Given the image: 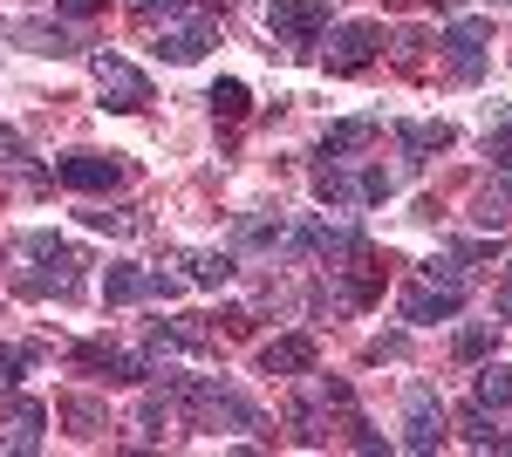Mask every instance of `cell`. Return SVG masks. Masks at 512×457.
Instances as JSON below:
<instances>
[{
    "label": "cell",
    "mask_w": 512,
    "mask_h": 457,
    "mask_svg": "<svg viewBox=\"0 0 512 457\" xmlns=\"http://www.w3.org/2000/svg\"><path fill=\"white\" fill-rule=\"evenodd\" d=\"M212 110L226 116V123H239V116L253 110V96H246V82H233V76H226V82H212Z\"/></svg>",
    "instance_id": "d4e9b609"
},
{
    "label": "cell",
    "mask_w": 512,
    "mask_h": 457,
    "mask_svg": "<svg viewBox=\"0 0 512 457\" xmlns=\"http://www.w3.org/2000/svg\"><path fill=\"white\" fill-rule=\"evenodd\" d=\"M21 157H28V137L14 123H0V164H21Z\"/></svg>",
    "instance_id": "f546056e"
},
{
    "label": "cell",
    "mask_w": 512,
    "mask_h": 457,
    "mask_svg": "<svg viewBox=\"0 0 512 457\" xmlns=\"http://www.w3.org/2000/svg\"><path fill=\"white\" fill-rule=\"evenodd\" d=\"M164 417H171V410H164V396H144V410H137V423H144L151 437H164Z\"/></svg>",
    "instance_id": "4dcf8cb0"
},
{
    "label": "cell",
    "mask_w": 512,
    "mask_h": 457,
    "mask_svg": "<svg viewBox=\"0 0 512 457\" xmlns=\"http://www.w3.org/2000/svg\"><path fill=\"white\" fill-rule=\"evenodd\" d=\"M458 307H465V287L424 280V287H410V294H403V321H410V328H431V321H451Z\"/></svg>",
    "instance_id": "30bf717a"
},
{
    "label": "cell",
    "mask_w": 512,
    "mask_h": 457,
    "mask_svg": "<svg viewBox=\"0 0 512 457\" xmlns=\"http://www.w3.org/2000/svg\"><path fill=\"white\" fill-rule=\"evenodd\" d=\"M485 41H492V21H451V28H444V41H437V48H444V62H451V76L458 82H478L485 76Z\"/></svg>",
    "instance_id": "8992f818"
},
{
    "label": "cell",
    "mask_w": 512,
    "mask_h": 457,
    "mask_svg": "<svg viewBox=\"0 0 512 457\" xmlns=\"http://www.w3.org/2000/svg\"><path fill=\"white\" fill-rule=\"evenodd\" d=\"M178 273H144V267H110L103 273V301L130 307V301H178Z\"/></svg>",
    "instance_id": "5b68a950"
},
{
    "label": "cell",
    "mask_w": 512,
    "mask_h": 457,
    "mask_svg": "<svg viewBox=\"0 0 512 457\" xmlns=\"http://www.w3.org/2000/svg\"><path fill=\"white\" fill-rule=\"evenodd\" d=\"M89 76H96L103 110H123V116L151 110V76H144V69H130L117 48H96V55H89Z\"/></svg>",
    "instance_id": "7a4b0ae2"
},
{
    "label": "cell",
    "mask_w": 512,
    "mask_h": 457,
    "mask_svg": "<svg viewBox=\"0 0 512 457\" xmlns=\"http://www.w3.org/2000/svg\"><path fill=\"white\" fill-rule=\"evenodd\" d=\"M383 137V123L376 116H349V123H328V137H321V157H349V151H369Z\"/></svg>",
    "instance_id": "4fadbf2b"
},
{
    "label": "cell",
    "mask_w": 512,
    "mask_h": 457,
    "mask_svg": "<svg viewBox=\"0 0 512 457\" xmlns=\"http://www.w3.org/2000/svg\"><path fill=\"white\" fill-rule=\"evenodd\" d=\"M492 417H499V410H485V403H472V410L458 417V430H465V444H472V451H512V437Z\"/></svg>",
    "instance_id": "2e32d148"
},
{
    "label": "cell",
    "mask_w": 512,
    "mask_h": 457,
    "mask_svg": "<svg viewBox=\"0 0 512 457\" xmlns=\"http://www.w3.org/2000/svg\"><path fill=\"white\" fill-rule=\"evenodd\" d=\"M458 362H485V355H492V348H499V328H492V321H472V328H458Z\"/></svg>",
    "instance_id": "7402d4cb"
},
{
    "label": "cell",
    "mask_w": 512,
    "mask_h": 457,
    "mask_svg": "<svg viewBox=\"0 0 512 457\" xmlns=\"http://www.w3.org/2000/svg\"><path fill=\"white\" fill-rule=\"evenodd\" d=\"M396 144H403V151H417V157L451 151V123H396Z\"/></svg>",
    "instance_id": "d6986e66"
},
{
    "label": "cell",
    "mask_w": 512,
    "mask_h": 457,
    "mask_svg": "<svg viewBox=\"0 0 512 457\" xmlns=\"http://www.w3.org/2000/svg\"><path fill=\"white\" fill-rule=\"evenodd\" d=\"M130 7H137V14H144V21H178V14H185V0H130Z\"/></svg>",
    "instance_id": "83f0119b"
},
{
    "label": "cell",
    "mask_w": 512,
    "mask_h": 457,
    "mask_svg": "<svg viewBox=\"0 0 512 457\" xmlns=\"http://www.w3.org/2000/svg\"><path fill=\"white\" fill-rule=\"evenodd\" d=\"M308 185H315V198H321V205H362V198H355V178L342 171V164H335V157H321Z\"/></svg>",
    "instance_id": "ac0fdd59"
},
{
    "label": "cell",
    "mask_w": 512,
    "mask_h": 457,
    "mask_svg": "<svg viewBox=\"0 0 512 457\" xmlns=\"http://www.w3.org/2000/svg\"><path fill=\"white\" fill-rule=\"evenodd\" d=\"M55 178H62L69 191H117L123 164L103 157V151H69V157H55Z\"/></svg>",
    "instance_id": "ba28073f"
},
{
    "label": "cell",
    "mask_w": 512,
    "mask_h": 457,
    "mask_svg": "<svg viewBox=\"0 0 512 457\" xmlns=\"http://www.w3.org/2000/svg\"><path fill=\"white\" fill-rule=\"evenodd\" d=\"M103 7H110V0H55L62 21H89V14H103Z\"/></svg>",
    "instance_id": "1f68e13d"
},
{
    "label": "cell",
    "mask_w": 512,
    "mask_h": 457,
    "mask_svg": "<svg viewBox=\"0 0 512 457\" xmlns=\"http://www.w3.org/2000/svg\"><path fill=\"white\" fill-rule=\"evenodd\" d=\"M355 198H362V205L390 198V171H362V178H355Z\"/></svg>",
    "instance_id": "f1b7e54d"
},
{
    "label": "cell",
    "mask_w": 512,
    "mask_h": 457,
    "mask_svg": "<svg viewBox=\"0 0 512 457\" xmlns=\"http://www.w3.org/2000/svg\"><path fill=\"white\" fill-rule=\"evenodd\" d=\"M403 355V335H383V342H369V362H396Z\"/></svg>",
    "instance_id": "d6a6232c"
},
{
    "label": "cell",
    "mask_w": 512,
    "mask_h": 457,
    "mask_svg": "<svg viewBox=\"0 0 512 457\" xmlns=\"http://www.w3.org/2000/svg\"><path fill=\"white\" fill-rule=\"evenodd\" d=\"M472 219L485 232H499V226H512V171H499V185H485L472 198Z\"/></svg>",
    "instance_id": "9a60e30c"
},
{
    "label": "cell",
    "mask_w": 512,
    "mask_h": 457,
    "mask_svg": "<svg viewBox=\"0 0 512 457\" xmlns=\"http://www.w3.org/2000/svg\"><path fill=\"white\" fill-rule=\"evenodd\" d=\"M267 28H274L287 48H315L328 35V0H274L267 7Z\"/></svg>",
    "instance_id": "277c9868"
},
{
    "label": "cell",
    "mask_w": 512,
    "mask_h": 457,
    "mask_svg": "<svg viewBox=\"0 0 512 457\" xmlns=\"http://www.w3.org/2000/svg\"><path fill=\"white\" fill-rule=\"evenodd\" d=\"M499 7H506V0H499Z\"/></svg>",
    "instance_id": "d590c367"
},
{
    "label": "cell",
    "mask_w": 512,
    "mask_h": 457,
    "mask_svg": "<svg viewBox=\"0 0 512 457\" xmlns=\"http://www.w3.org/2000/svg\"><path fill=\"white\" fill-rule=\"evenodd\" d=\"M76 362H82V369H96V376H110V382H144V376H151L144 355H123V348H110V342H82Z\"/></svg>",
    "instance_id": "8fae6325"
},
{
    "label": "cell",
    "mask_w": 512,
    "mask_h": 457,
    "mask_svg": "<svg viewBox=\"0 0 512 457\" xmlns=\"http://www.w3.org/2000/svg\"><path fill=\"white\" fill-rule=\"evenodd\" d=\"M315 369V342L308 335H280L260 348V376H308Z\"/></svg>",
    "instance_id": "7c38bea8"
},
{
    "label": "cell",
    "mask_w": 512,
    "mask_h": 457,
    "mask_svg": "<svg viewBox=\"0 0 512 457\" xmlns=\"http://www.w3.org/2000/svg\"><path fill=\"white\" fill-rule=\"evenodd\" d=\"M82 226L117 232V239H137V232H144V219H137V212H82Z\"/></svg>",
    "instance_id": "484cf974"
},
{
    "label": "cell",
    "mask_w": 512,
    "mask_h": 457,
    "mask_svg": "<svg viewBox=\"0 0 512 457\" xmlns=\"http://www.w3.org/2000/svg\"><path fill=\"white\" fill-rule=\"evenodd\" d=\"M21 246H28V253H35L41 267H82L76 253H69V239H55V232H28V239H21Z\"/></svg>",
    "instance_id": "603a6c76"
},
{
    "label": "cell",
    "mask_w": 512,
    "mask_h": 457,
    "mask_svg": "<svg viewBox=\"0 0 512 457\" xmlns=\"http://www.w3.org/2000/svg\"><path fill=\"white\" fill-rule=\"evenodd\" d=\"M478 403H485V410H512V369L485 362V369H478Z\"/></svg>",
    "instance_id": "ffe728a7"
},
{
    "label": "cell",
    "mask_w": 512,
    "mask_h": 457,
    "mask_svg": "<svg viewBox=\"0 0 512 457\" xmlns=\"http://www.w3.org/2000/svg\"><path fill=\"white\" fill-rule=\"evenodd\" d=\"M383 7H403V0H383Z\"/></svg>",
    "instance_id": "e575fe53"
},
{
    "label": "cell",
    "mask_w": 512,
    "mask_h": 457,
    "mask_svg": "<svg viewBox=\"0 0 512 457\" xmlns=\"http://www.w3.org/2000/svg\"><path fill=\"white\" fill-rule=\"evenodd\" d=\"M178 403L192 410L198 430H253L260 423V410L239 389H226V382H212V376H185L178 382Z\"/></svg>",
    "instance_id": "6da1fadb"
},
{
    "label": "cell",
    "mask_w": 512,
    "mask_h": 457,
    "mask_svg": "<svg viewBox=\"0 0 512 457\" xmlns=\"http://www.w3.org/2000/svg\"><path fill=\"white\" fill-rule=\"evenodd\" d=\"M444 444V403L431 382H410L403 396V451H437Z\"/></svg>",
    "instance_id": "3957f363"
},
{
    "label": "cell",
    "mask_w": 512,
    "mask_h": 457,
    "mask_svg": "<svg viewBox=\"0 0 512 457\" xmlns=\"http://www.w3.org/2000/svg\"><path fill=\"white\" fill-rule=\"evenodd\" d=\"M376 48H383V28H369V21L335 28V35H328V76H362V69L376 62Z\"/></svg>",
    "instance_id": "52a82bcc"
},
{
    "label": "cell",
    "mask_w": 512,
    "mask_h": 457,
    "mask_svg": "<svg viewBox=\"0 0 512 457\" xmlns=\"http://www.w3.org/2000/svg\"><path fill=\"white\" fill-rule=\"evenodd\" d=\"M41 362V348H28V342H0V389H14L21 382V369H35Z\"/></svg>",
    "instance_id": "cb8c5ba5"
},
{
    "label": "cell",
    "mask_w": 512,
    "mask_h": 457,
    "mask_svg": "<svg viewBox=\"0 0 512 457\" xmlns=\"http://www.w3.org/2000/svg\"><path fill=\"white\" fill-rule=\"evenodd\" d=\"M212 41H219V21H212V14H192V21L178 14V21H164L158 55H164V62H198Z\"/></svg>",
    "instance_id": "9c48e42d"
},
{
    "label": "cell",
    "mask_w": 512,
    "mask_h": 457,
    "mask_svg": "<svg viewBox=\"0 0 512 457\" xmlns=\"http://www.w3.org/2000/svg\"><path fill=\"white\" fill-rule=\"evenodd\" d=\"M499 314H512V260H506V280H499Z\"/></svg>",
    "instance_id": "836d02e7"
},
{
    "label": "cell",
    "mask_w": 512,
    "mask_h": 457,
    "mask_svg": "<svg viewBox=\"0 0 512 457\" xmlns=\"http://www.w3.org/2000/svg\"><path fill=\"white\" fill-rule=\"evenodd\" d=\"M485 157L499 171H512V110H499V130H485Z\"/></svg>",
    "instance_id": "4316f807"
},
{
    "label": "cell",
    "mask_w": 512,
    "mask_h": 457,
    "mask_svg": "<svg viewBox=\"0 0 512 457\" xmlns=\"http://www.w3.org/2000/svg\"><path fill=\"white\" fill-rule=\"evenodd\" d=\"M7 35H14V41H28L35 55H76V35H69L62 21H14Z\"/></svg>",
    "instance_id": "5bb4252c"
},
{
    "label": "cell",
    "mask_w": 512,
    "mask_h": 457,
    "mask_svg": "<svg viewBox=\"0 0 512 457\" xmlns=\"http://www.w3.org/2000/svg\"><path fill=\"white\" fill-rule=\"evenodd\" d=\"M185 267H192V280L198 287H226V280H233V253H185Z\"/></svg>",
    "instance_id": "44dd1931"
},
{
    "label": "cell",
    "mask_w": 512,
    "mask_h": 457,
    "mask_svg": "<svg viewBox=\"0 0 512 457\" xmlns=\"http://www.w3.org/2000/svg\"><path fill=\"white\" fill-rule=\"evenodd\" d=\"M7 423H14V451H35V444H41V423H48V410H41L35 396H7Z\"/></svg>",
    "instance_id": "e0dca14e"
}]
</instances>
